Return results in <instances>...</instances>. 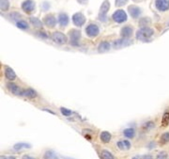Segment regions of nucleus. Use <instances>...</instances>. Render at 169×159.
Wrapping results in <instances>:
<instances>
[{"label": "nucleus", "instance_id": "6", "mask_svg": "<svg viewBox=\"0 0 169 159\" xmlns=\"http://www.w3.org/2000/svg\"><path fill=\"white\" fill-rule=\"evenodd\" d=\"M133 43L132 41H130L129 39H119V40H117L115 42H114V48L116 49H120V48H123V47H126V46H129Z\"/></svg>", "mask_w": 169, "mask_h": 159}, {"label": "nucleus", "instance_id": "10", "mask_svg": "<svg viewBox=\"0 0 169 159\" xmlns=\"http://www.w3.org/2000/svg\"><path fill=\"white\" fill-rule=\"evenodd\" d=\"M69 36H70V39H71V43H77V41L80 40L81 38V32L79 30H76V29H71L70 32H69Z\"/></svg>", "mask_w": 169, "mask_h": 159}, {"label": "nucleus", "instance_id": "36", "mask_svg": "<svg viewBox=\"0 0 169 159\" xmlns=\"http://www.w3.org/2000/svg\"><path fill=\"white\" fill-rule=\"evenodd\" d=\"M143 159H152V156H145Z\"/></svg>", "mask_w": 169, "mask_h": 159}, {"label": "nucleus", "instance_id": "33", "mask_svg": "<svg viewBox=\"0 0 169 159\" xmlns=\"http://www.w3.org/2000/svg\"><path fill=\"white\" fill-rule=\"evenodd\" d=\"M127 2H128V0H116V6L117 7H122Z\"/></svg>", "mask_w": 169, "mask_h": 159}, {"label": "nucleus", "instance_id": "39", "mask_svg": "<svg viewBox=\"0 0 169 159\" xmlns=\"http://www.w3.org/2000/svg\"><path fill=\"white\" fill-rule=\"evenodd\" d=\"M133 159H139V158H137V157H134Z\"/></svg>", "mask_w": 169, "mask_h": 159}, {"label": "nucleus", "instance_id": "12", "mask_svg": "<svg viewBox=\"0 0 169 159\" xmlns=\"http://www.w3.org/2000/svg\"><path fill=\"white\" fill-rule=\"evenodd\" d=\"M128 10H129V13L130 15L133 17V18H138L141 14V9L140 8H138L137 6H135V5H131L129 8H128Z\"/></svg>", "mask_w": 169, "mask_h": 159}, {"label": "nucleus", "instance_id": "9", "mask_svg": "<svg viewBox=\"0 0 169 159\" xmlns=\"http://www.w3.org/2000/svg\"><path fill=\"white\" fill-rule=\"evenodd\" d=\"M22 8L26 13H31L34 10V8H35V2L33 0H25L22 4Z\"/></svg>", "mask_w": 169, "mask_h": 159}, {"label": "nucleus", "instance_id": "8", "mask_svg": "<svg viewBox=\"0 0 169 159\" xmlns=\"http://www.w3.org/2000/svg\"><path fill=\"white\" fill-rule=\"evenodd\" d=\"M86 32H87V36H89V37H96L99 34L100 29H99L98 25L91 24V25H87V27L86 28Z\"/></svg>", "mask_w": 169, "mask_h": 159}, {"label": "nucleus", "instance_id": "40", "mask_svg": "<svg viewBox=\"0 0 169 159\" xmlns=\"http://www.w3.org/2000/svg\"><path fill=\"white\" fill-rule=\"evenodd\" d=\"M168 25H169V23H168Z\"/></svg>", "mask_w": 169, "mask_h": 159}, {"label": "nucleus", "instance_id": "5", "mask_svg": "<svg viewBox=\"0 0 169 159\" xmlns=\"http://www.w3.org/2000/svg\"><path fill=\"white\" fill-rule=\"evenodd\" d=\"M72 21H73V24L76 26H82L86 22V17L84 16L83 13L77 12L72 16Z\"/></svg>", "mask_w": 169, "mask_h": 159}, {"label": "nucleus", "instance_id": "17", "mask_svg": "<svg viewBox=\"0 0 169 159\" xmlns=\"http://www.w3.org/2000/svg\"><path fill=\"white\" fill-rule=\"evenodd\" d=\"M8 90H9L13 94H15V95H22L23 90H21V89H20L17 85H15V84H8Z\"/></svg>", "mask_w": 169, "mask_h": 159}, {"label": "nucleus", "instance_id": "15", "mask_svg": "<svg viewBox=\"0 0 169 159\" xmlns=\"http://www.w3.org/2000/svg\"><path fill=\"white\" fill-rule=\"evenodd\" d=\"M21 96L28 97V98H35L37 96V92L34 90H32V89H26V90H23Z\"/></svg>", "mask_w": 169, "mask_h": 159}, {"label": "nucleus", "instance_id": "28", "mask_svg": "<svg viewBox=\"0 0 169 159\" xmlns=\"http://www.w3.org/2000/svg\"><path fill=\"white\" fill-rule=\"evenodd\" d=\"M44 159H58V158H57L56 155H55L54 152L48 151V152H46L45 155H44Z\"/></svg>", "mask_w": 169, "mask_h": 159}, {"label": "nucleus", "instance_id": "21", "mask_svg": "<svg viewBox=\"0 0 169 159\" xmlns=\"http://www.w3.org/2000/svg\"><path fill=\"white\" fill-rule=\"evenodd\" d=\"M169 142V132H166V133H164L161 138H160V143L161 144H166Z\"/></svg>", "mask_w": 169, "mask_h": 159}, {"label": "nucleus", "instance_id": "18", "mask_svg": "<svg viewBox=\"0 0 169 159\" xmlns=\"http://www.w3.org/2000/svg\"><path fill=\"white\" fill-rule=\"evenodd\" d=\"M109 49H110V43L107 42V41H103V42H101L100 45H99V48H98V50H99L100 53L107 52V51H109Z\"/></svg>", "mask_w": 169, "mask_h": 159}, {"label": "nucleus", "instance_id": "19", "mask_svg": "<svg viewBox=\"0 0 169 159\" xmlns=\"http://www.w3.org/2000/svg\"><path fill=\"white\" fill-rule=\"evenodd\" d=\"M118 147L120 150H129L131 148V143L128 140H120L118 142Z\"/></svg>", "mask_w": 169, "mask_h": 159}, {"label": "nucleus", "instance_id": "23", "mask_svg": "<svg viewBox=\"0 0 169 159\" xmlns=\"http://www.w3.org/2000/svg\"><path fill=\"white\" fill-rule=\"evenodd\" d=\"M169 123V111H166L164 116H163V120H162V126L163 127H166Z\"/></svg>", "mask_w": 169, "mask_h": 159}, {"label": "nucleus", "instance_id": "27", "mask_svg": "<svg viewBox=\"0 0 169 159\" xmlns=\"http://www.w3.org/2000/svg\"><path fill=\"white\" fill-rule=\"evenodd\" d=\"M9 7L8 0H0V8L1 10H7Z\"/></svg>", "mask_w": 169, "mask_h": 159}, {"label": "nucleus", "instance_id": "34", "mask_svg": "<svg viewBox=\"0 0 169 159\" xmlns=\"http://www.w3.org/2000/svg\"><path fill=\"white\" fill-rule=\"evenodd\" d=\"M77 1H78V3H80L82 5H86V4H87L88 0H77Z\"/></svg>", "mask_w": 169, "mask_h": 159}, {"label": "nucleus", "instance_id": "1", "mask_svg": "<svg viewBox=\"0 0 169 159\" xmlns=\"http://www.w3.org/2000/svg\"><path fill=\"white\" fill-rule=\"evenodd\" d=\"M154 31L152 28H150V27H143L141 29H139L136 33V38L138 40H141V41H145L149 38H151L152 35H153Z\"/></svg>", "mask_w": 169, "mask_h": 159}, {"label": "nucleus", "instance_id": "32", "mask_svg": "<svg viewBox=\"0 0 169 159\" xmlns=\"http://www.w3.org/2000/svg\"><path fill=\"white\" fill-rule=\"evenodd\" d=\"M60 110H61V113H62L64 116H70V115L71 114V111L70 109L65 108V107H61Z\"/></svg>", "mask_w": 169, "mask_h": 159}, {"label": "nucleus", "instance_id": "14", "mask_svg": "<svg viewBox=\"0 0 169 159\" xmlns=\"http://www.w3.org/2000/svg\"><path fill=\"white\" fill-rule=\"evenodd\" d=\"M5 75H6L7 79H8V80H14L16 78V74H15L14 71L9 67L5 68Z\"/></svg>", "mask_w": 169, "mask_h": 159}, {"label": "nucleus", "instance_id": "13", "mask_svg": "<svg viewBox=\"0 0 169 159\" xmlns=\"http://www.w3.org/2000/svg\"><path fill=\"white\" fill-rule=\"evenodd\" d=\"M120 34H121V36H122L123 38H125V39L130 38V37L133 35V27H132V26H129V25L124 26V27L121 29Z\"/></svg>", "mask_w": 169, "mask_h": 159}, {"label": "nucleus", "instance_id": "26", "mask_svg": "<svg viewBox=\"0 0 169 159\" xmlns=\"http://www.w3.org/2000/svg\"><path fill=\"white\" fill-rule=\"evenodd\" d=\"M101 156H102V158L103 159H114L113 155H112L110 152L106 151V150H103V151L101 153Z\"/></svg>", "mask_w": 169, "mask_h": 159}, {"label": "nucleus", "instance_id": "20", "mask_svg": "<svg viewBox=\"0 0 169 159\" xmlns=\"http://www.w3.org/2000/svg\"><path fill=\"white\" fill-rule=\"evenodd\" d=\"M101 140H102L103 143H108V142L111 140V134H110L109 132L103 131V132L101 134Z\"/></svg>", "mask_w": 169, "mask_h": 159}, {"label": "nucleus", "instance_id": "29", "mask_svg": "<svg viewBox=\"0 0 169 159\" xmlns=\"http://www.w3.org/2000/svg\"><path fill=\"white\" fill-rule=\"evenodd\" d=\"M150 24H151V19H150V18H148V17H146V18H142V19L140 20V22H139L140 26H143V27H147V25H150Z\"/></svg>", "mask_w": 169, "mask_h": 159}, {"label": "nucleus", "instance_id": "30", "mask_svg": "<svg viewBox=\"0 0 169 159\" xmlns=\"http://www.w3.org/2000/svg\"><path fill=\"white\" fill-rule=\"evenodd\" d=\"M16 25L21 29H27V27H28V25L25 21H19L16 23Z\"/></svg>", "mask_w": 169, "mask_h": 159}, {"label": "nucleus", "instance_id": "38", "mask_svg": "<svg viewBox=\"0 0 169 159\" xmlns=\"http://www.w3.org/2000/svg\"><path fill=\"white\" fill-rule=\"evenodd\" d=\"M134 1H135V2H138V1H140V0H134Z\"/></svg>", "mask_w": 169, "mask_h": 159}, {"label": "nucleus", "instance_id": "2", "mask_svg": "<svg viewBox=\"0 0 169 159\" xmlns=\"http://www.w3.org/2000/svg\"><path fill=\"white\" fill-rule=\"evenodd\" d=\"M113 19L117 23H123L127 20V14L123 9H118L113 14Z\"/></svg>", "mask_w": 169, "mask_h": 159}, {"label": "nucleus", "instance_id": "37", "mask_svg": "<svg viewBox=\"0 0 169 159\" xmlns=\"http://www.w3.org/2000/svg\"><path fill=\"white\" fill-rule=\"evenodd\" d=\"M8 159H15V157H13V156H11V157H9Z\"/></svg>", "mask_w": 169, "mask_h": 159}, {"label": "nucleus", "instance_id": "22", "mask_svg": "<svg viewBox=\"0 0 169 159\" xmlns=\"http://www.w3.org/2000/svg\"><path fill=\"white\" fill-rule=\"evenodd\" d=\"M31 147V145L30 144H27V143H17V144H15L14 145V150H16V151H19V150H22V149H24V148H30Z\"/></svg>", "mask_w": 169, "mask_h": 159}, {"label": "nucleus", "instance_id": "31", "mask_svg": "<svg viewBox=\"0 0 169 159\" xmlns=\"http://www.w3.org/2000/svg\"><path fill=\"white\" fill-rule=\"evenodd\" d=\"M167 157H168V155L166 152H161L160 154H158L156 159H167Z\"/></svg>", "mask_w": 169, "mask_h": 159}, {"label": "nucleus", "instance_id": "35", "mask_svg": "<svg viewBox=\"0 0 169 159\" xmlns=\"http://www.w3.org/2000/svg\"><path fill=\"white\" fill-rule=\"evenodd\" d=\"M23 159H35V158H33V157H31V156H23Z\"/></svg>", "mask_w": 169, "mask_h": 159}, {"label": "nucleus", "instance_id": "7", "mask_svg": "<svg viewBox=\"0 0 169 159\" xmlns=\"http://www.w3.org/2000/svg\"><path fill=\"white\" fill-rule=\"evenodd\" d=\"M155 6L160 11H166L169 9V0H156Z\"/></svg>", "mask_w": 169, "mask_h": 159}, {"label": "nucleus", "instance_id": "24", "mask_svg": "<svg viewBox=\"0 0 169 159\" xmlns=\"http://www.w3.org/2000/svg\"><path fill=\"white\" fill-rule=\"evenodd\" d=\"M30 22H31V24H32L35 27H39V28H40V27L42 26L41 22H40L38 18L32 17V18H30Z\"/></svg>", "mask_w": 169, "mask_h": 159}, {"label": "nucleus", "instance_id": "11", "mask_svg": "<svg viewBox=\"0 0 169 159\" xmlns=\"http://www.w3.org/2000/svg\"><path fill=\"white\" fill-rule=\"evenodd\" d=\"M43 22H44V24L48 26V27H55V25H56V20H55V16L54 15H52V14H48V15H46L44 18H43Z\"/></svg>", "mask_w": 169, "mask_h": 159}, {"label": "nucleus", "instance_id": "4", "mask_svg": "<svg viewBox=\"0 0 169 159\" xmlns=\"http://www.w3.org/2000/svg\"><path fill=\"white\" fill-rule=\"evenodd\" d=\"M52 39H53V41L55 42H56L58 44H64V43L67 42V37L63 33L58 32V31L54 32L52 34Z\"/></svg>", "mask_w": 169, "mask_h": 159}, {"label": "nucleus", "instance_id": "25", "mask_svg": "<svg viewBox=\"0 0 169 159\" xmlns=\"http://www.w3.org/2000/svg\"><path fill=\"white\" fill-rule=\"evenodd\" d=\"M124 136L129 139H133L135 137V130L133 128H128L124 130Z\"/></svg>", "mask_w": 169, "mask_h": 159}, {"label": "nucleus", "instance_id": "16", "mask_svg": "<svg viewBox=\"0 0 169 159\" xmlns=\"http://www.w3.org/2000/svg\"><path fill=\"white\" fill-rule=\"evenodd\" d=\"M58 22L61 26H66L69 24V17L65 13H60L58 16Z\"/></svg>", "mask_w": 169, "mask_h": 159}, {"label": "nucleus", "instance_id": "3", "mask_svg": "<svg viewBox=\"0 0 169 159\" xmlns=\"http://www.w3.org/2000/svg\"><path fill=\"white\" fill-rule=\"evenodd\" d=\"M110 8V3H109V0H104L103 3L102 4L101 6V8H100V12H99V18L103 21L105 20V15L106 13L108 12Z\"/></svg>", "mask_w": 169, "mask_h": 159}]
</instances>
